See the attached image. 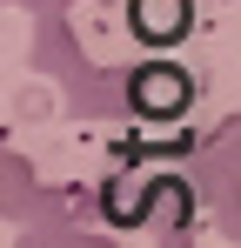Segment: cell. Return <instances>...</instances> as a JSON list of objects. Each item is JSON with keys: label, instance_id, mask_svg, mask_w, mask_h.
<instances>
[{"label": "cell", "instance_id": "cell-2", "mask_svg": "<svg viewBox=\"0 0 241 248\" xmlns=\"http://www.w3.org/2000/svg\"><path fill=\"white\" fill-rule=\"evenodd\" d=\"M134 27H141V41H181L188 7L181 0H134Z\"/></svg>", "mask_w": 241, "mask_h": 248}, {"label": "cell", "instance_id": "cell-1", "mask_svg": "<svg viewBox=\"0 0 241 248\" xmlns=\"http://www.w3.org/2000/svg\"><path fill=\"white\" fill-rule=\"evenodd\" d=\"M127 94H134V114H148V121H167V114H181L188 108V74L181 67H141L134 81H127Z\"/></svg>", "mask_w": 241, "mask_h": 248}]
</instances>
